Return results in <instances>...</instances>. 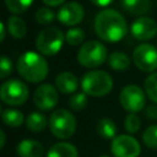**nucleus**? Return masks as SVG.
I'll return each instance as SVG.
<instances>
[{"mask_svg":"<svg viewBox=\"0 0 157 157\" xmlns=\"http://www.w3.org/2000/svg\"><path fill=\"white\" fill-rule=\"evenodd\" d=\"M55 86L58 91L64 94L75 93L78 87V80L72 72L63 71L55 77Z\"/></svg>","mask_w":157,"mask_h":157,"instance_id":"4468645a","label":"nucleus"},{"mask_svg":"<svg viewBox=\"0 0 157 157\" xmlns=\"http://www.w3.org/2000/svg\"><path fill=\"white\" fill-rule=\"evenodd\" d=\"M145 93L147 97L157 104V72L148 75L145 80Z\"/></svg>","mask_w":157,"mask_h":157,"instance_id":"5701e85b","label":"nucleus"},{"mask_svg":"<svg viewBox=\"0 0 157 157\" xmlns=\"http://www.w3.org/2000/svg\"><path fill=\"white\" fill-rule=\"evenodd\" d=\"M120 5L126 12L140 17L141 15L150 12L152 9L151 0H120Z\"/></svg>","mask_w":157,"mask_h":157,"instance_id":"dca6fc26","label":"nucleus"},{"mask_svg":"<svg viewBox=\"0 0 157 157\" xmlns=\"http://www.w3.org/2000/svg\"><path fill=\"white\" fill-rule=\"evenodd\" d=\"M119 102L125 110L137 113L142 110L146 104V93L136 85H126L120 91Z\"/></svg>","mask_w":157,"mask_h":157,"instance_id":"6e6552de","label":"nucleus"},{"mask_svg":"<svg viewBox=\"0 0 157 157\" xmlns=\"http://www.w3.org/2000/svg\"><path fill=\"white\" fill-rule=\"evenodd\" d=\"M85 16V10L80 2L76 1H69L60 6L56 17L58 20L64 25L72 27L75 25H78Z\"/></svg>","mask_w":157,"mask_h":157,"instance_id":"f8f14e48","label":"nucleus"},{"mask_svg":"<svg viewBox=\"0 0 157 157\" xmlns=\"http://www.w3.org/2000/svg\"><path fill=\"white\" fill-rule=\"evenodd\" d=\"M7 10L13 13H21L26 11L33 2V0H4Z\"/></svg>","mask_w":157,"mask_h":157,"instance_id":"a878e982","label":"nucleus"},{"mask_svg":"<svg viewBox=\"0 0 157 157\" xmlns=\"http://www.w3.org/2000/svg\"><path fill=\"white\" fill-rule=\"evenodd\" d=\"M7 29H9V33L11 37H13L16 39H21L25 37V34L27 32V26H26V22L21 17L13 15V16L9 17V20H7Z\"/></svg>","mask_w":157,"mask_h":157,"instance_id":"6ab92c4d","label":"nucleus"},{"mask_svg":"<svg viewBox=\"0 0 157 157\" xmlns=\"http://www.w3.org/2000/svg\"><path fill=\"white\" fill-rule=\"evenodd\" d=\"M97 132L103 139H113L117 135V125L112 119L103 118L97 123Z\"/></svg>","mask_w":157,"mask_h":157,"instance_id":"4be33fe9","label":"nucleus"},{"mask_svg":"<svg viewBox=\"0 0 157 157\" xmlns=\"http://www.w3.org/2000/svg\"><path fill=\"white\" fill-rule=\"evenodd\" d=\"M94 32L105 42H119L128 33V25L120 12L104 9L94 17Z\"/></svg>","mask_w":157,"mask_h":157,"instance_id":"f257e3e1","label":"nucleus"},{"mask_svg":"<svg viewBox=\"0 0 157 157\" xmlns=\"http://www.w3.org/2000/svg\"><path fill=\"white\" fill-rule=\"evenodd\" d=\"M45 5L48 6H52V7H56L59 5H64L66 0H42Z\"/></svg>","mask_w":157,"mask_h":157,"instance_id":"2f4dec72","label":"nucleus"},{"mask_svg":"<svg viewBox=\"0 0 157 157\" xmlns=\"http://www.w3.org/2000/svg\"><path fill=\"white\" fill-rule=\"evenodd\" d=\"M87 105V94L85 92H75L69 98V107L72 110H81Z\"/></svg>","mask_w":157,"mask_h":157,"instance_id":"bb28decb","label":"nucleus"},{"mask_svg":"<svg viewBox=\"0 0 157 157\" xmlns=\"http://www.w3.org/2000/svg\"><path fill=\"white\" fill-rule=\"evenodd\" d=\"M34 18L38 23L47 26V25H50L55 20V13L49 7H40V9L37 10V12L34 15Z\"/></svg>","mask_w":157,"mask_h":157,"instance_id":"cd10ccee","label":"nucleus"},{"mask_svg":"<svg viewBox=\"0 0 157 157\" xmlns=\"http://www.w3.org/2000/svg\"><path fill=\"white\" fill-rule=\"evenodd\" d=\"M130 31L136 39L148 40L157 34V22L151 17L141 16L132 22Z\"/></svg>","mask_w":157,"mask_h":157,"instance_id":"ddd939ff","label":"nucleus"},{"mask_svg":"<svg viewBox=\"0 0 157 157\" xmlns=\"http://www.w3.org/2000/svg\"><path fill=\"white\" fill-rule=\"evenodd\" d=\"M110 150L114 157H139L141 147L135 137L130 135H118L113 139Z\"/></svg>","mask_w":157,"mask_h":157,"instance_id":"9d476101","label":"nucleus"},{"mask_svg":"<svg viewBox=\"0 0 157 157\" xmlns=\"http://www.w3.org/2000/svg\"><path fill=\"white\" fill-rule=\"evenodd\" d=\"M108 58L107 48L104 44H102L98 40H88L83 44H81L78 53H77V60L83 67L94 69L104 64V61Z\"/></svg>","mask_w":157,"mask_h":157,"instance_id":"39448f33","label":"nucleus"},{"mask_svg":"<svg viewBox=\"0 0 157 157\" xmlns=\"http://www.w3.org/2000/svg\"><path fill=\"white\" fill-rule=\"evenodd\" d=\"M17 71L26 81L37 83L47 77L49 66L40 54L36 52H25L17 60Z\"/></svg>","mask_w":157,"mask_h":157,"instance_id":"f03ea898","label":"nucleus"},{"mask_svg":"<svg viewBox=\"0 0 157 157\" xmlns=\"http://www.w3.org/2000/svg\"><path fill=\"white\" fill-rule=\"evenodd\" d=\"M0 28H1V37H0V39H1V42L5 39V36H6V32H5V25L4 23H0Z\"/></svg>","mask_w":157,"mask_h":157,"instance_id":"f704fd0d","label":"nucleus"},{"mask_svg":"<svg viewBox=\"0 0 157 157\" xmlns=\"http://www.w3.org/2000/svg\"><path fill=\"white\" fill-rule=\"evenodd\" d=\"M25 124H26V128L31 130L32 132H40L45 129L47 124L49 123L44 114L38 113V112H32L31 114L27 115Z\"/></svg>","mask_w":157,"mask_h":157,"instance_id":"a211bd4d","label":"nucleus"},{"mask_svg":"<svg viewBox=\"0 0 157 157\" xmlns=\"http://www.w3.org/2000/svg\"><path fill=\"white\" fill-rule=\"evenodd\" d=\"M0 136H1V142H0V148H2L5 146V141H6V136H5V131L0 130Z\"/></svg>","mask_w":157,"mask_h":157,"instance_id":"72a5a7b5","label":"nucleus"},{"mask_svg":"<svg viewBox=\"0 0 157 157\" xmlns=\"http://www.w3.org/2000/svg\"><path fill=\"white\" fill-rule=\"evenodd\" d=\"M1 118L7 126H12V128H17L22 125L23 121H26L23 114L17 109H2Z\"/></svg>","mask_w":157,"mask_h":157,"instance_id":"412c9836","label":"nucleus"},{"mask_svg":"<svg viewBox=\"0 0 157 157\" xmlns=\"http://www.w3.org/2000/svg\"><path fill=\"white\" fill-rule=\"evenodd\" d=\"M47 157H78V152L70 142H56L49 148Z\"/></svg>","mask_w":157,"mask_h":157,"instance_id":"f3484780","label":"nucleus"},{"mask_svg":"<svg viewBox=\"0 0 157 157\" xmlns=\"http://www.w3.org/2000/svg\"><path fill=\"white\" fill-rule=\"evenodd\" d=\"M16 152L18 157H42L44 148L39 141L25 139L17 145Z\"/></svg>","mask_w":157,"mask_h":157,"instance_id":"2eb2a0df","label":"nucleus"},{"mask_svg":"<svg viewBox=\"0 0 157 157\" xmlns=\"http://www.w3.org/2000/svg\"><path fill=\"white\" fill-rule=\"evenodd\" d=\"M94 5L99 6V7H104V6H108L109 4H112L114 0H91Z\"/></svg>","mask_w":157,"mask_h":157,"instance_id":"473e14b6","label":"nucleus"},{"mask_svg":"<svg viewBox=\"0 0 157 157\" xmlns=\"http://www.w3.org/2000/svg\"><path fill=\"white\" fill-rule=\"evenodd\" d=\"M82 92L92 97H103L113 88V78L103 70H92L83 75L81 80Z\"/></svg>","mask_w":157,"mask_h":157,"instance_id":"7ed1b4c3","label":"nucleus"},{"mask_svg":"<svg viewBox=\"0 0 157 157\" xmlns=\"http://www.w3.org/2000/svg\"><path fill=\"white\" fill-rule=\"evenodd\" d=\"M140 126H141V120H140V118L135 113H129L125 117V119H124V128H125V130L128 132L135 134V132L139 131Z\"/></svg>","mask_w":157,"mask_h":157,"instance_id":"c85d7f7f","label":"nucleus"},{"mask_svg":"<svg viewBox=\"0 0 157 157\" xmlns=\"http://www.w3.org/2000/svg\"><path fill=\"white\" fill-rule=\"evenodd\" d=\"M132 61L141 71L152 72L157 69V49L152 44H139L132 52Z\"/></svg>","mask_w":157,"mask_h":157,"instance_id":"1a4fd4ad","label":"nucleus"},{"mask_svg":"<svg viewBox=\"0 0 157 157\" xmlns=\"http://www.w3.org/2000/svg\"><path fill=\"white\" fill-rule=\"evenodd\" d=\"M144 144L150 148H157V124L150 125L142 134Z\"/></svg>","mask_w":157,"mask_h":157,"instance_id":"393cba45","label":"nucleus"},{"mask_svg":"<svg viewBox=\"0 0 157 157\" xmlns=\"http://www.w3.org/2000/svg\"><path fill=\"white\" fill-rule=\"evenodd\" d=\"M146 117L151 119H157V104H151L146 108Z\"/></svg>","mask_w":157,"mask_h":157,"instance_id":"7c9ffc66","label":"nucleus"},{"mask_svg":"<svg viewBox=\"0 0 157 157\" xmlns=\"http://www.w3.org/2000/svg\"><path fill=\"white\" fill-rule=\"evenodd\" d=\"M28 87L20 80H7L0 87V98L5 104L21 105L28 98Z\"/></svg>","mask_w":157,"mask_h":157,"instance_id":"0eeeda50","label":"nucleus"},{"mask_svg":"<svg viewBox=\"0 0 157 157\" xmlns=\"http://www.w3.org/2000/svg\"><path fill=\"white\" fill-rule=\"evenodd\" d=\"M65 40V34L58 27L49 26L39 32L36 38V47L40 54L53 56L60 52Z\"/></svg>","mask_w":157,"mask_h":157,"instance_id":"20e7f679","label":"nucleus"},{"mask_svg":"<svg viewBox=\"0 0 157 157\" xmlns=\"http://www.w3.org/2000/svg\"><path fill=\"white\" fill-rule=\"evenodd\" d=\"M85 39V32L80 27H72L65 33V40L67 44L75 47L78 44H82Z\"/></svg>","mask_w":157,"mask_h":157,"instance_id":"b1692460","label":"nucleus"},{"mask_svg":"<svg viewBox=\"0 0 157 157\" xmlns=\"http://www.w3.org/2000/svg\"><path fill=\"white\" fill-rule=\"evenodd\" d=\"M108 64L113 70L124 71L130 65L129 56L123 52H114L108 56Z\"/></svg>","mask_w":157,"mask_h":157,"instance_id":"aec40b11","label":"nucleus"},{"mask_svg":"<svg viewBox=\"0 0 157 157\" xmlns=\"http://www.w3.org/2000/svg\"><path fill=\"white\" fill-rule=\"evenodd\" d=\"M12 71V63L11 60L6 56L2 55L1 56V63H0V78H6Z\"/></svg>","mask_w":157,"mask_h":157,"instance_id":"c756f323","label":"nucleus"},{"mask_svg":"<svg viewBox=\"0 0 157 157\" xmlns=\"http://www.w3.org/2000/svg\"><path fill=\"white\" fill-rule=\"evenodd\" d=\"M49 129L55 137L61 140L69 139L76 130V118L69 110L59 108L49 117Z\"/></svg>","mask_w":157,"mask_h":157,"instance_id":"423d86ee","label":"nucleus"},{"mask_svg":"<svg viewBox=\"0 0 157 157\" xmlns=\"http://www.w3.org/2000/svg\"><path fill=\"white\" fill-rule=\"evenodd\" d=\"M59 101L58 90L50 83H42L39 85L34 93H33V102L37 108L40 110H49L53 109Z\"/></svg>","mask_w":157,"mask_h":157,"instance_id":"9b49d317","label":"nucleus"},{"mask_svg":"<svg viewBox=\"0 0 157 157\" xmlns=\"http://www.w3.org/2000/svg\"><path fill=\"white\" fill-rule=\"evenodd\" d=\"M99 157H109V156H99Z\"/></svg>","mask_w":157,"mask_h":157,"instance_id":"c9c22d12","label":"nucleus"}]
</instances>
